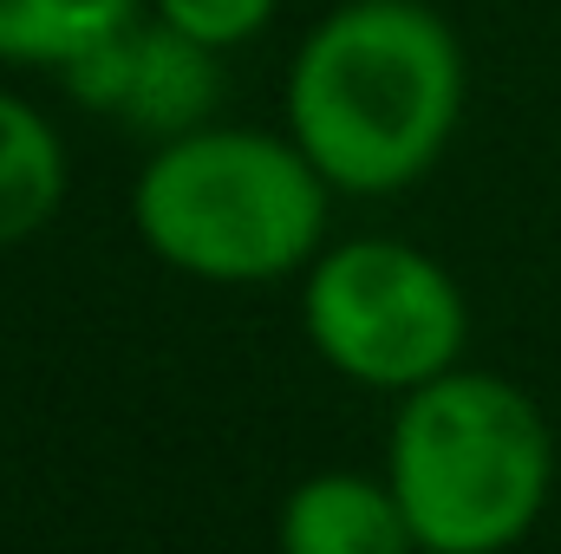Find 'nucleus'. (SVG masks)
Wrapping results in <instances>:
<instances>
[{"instance_id": "1", "label": "nucleus", "mask_w": 561, "mask_h": 554, "mask_svg": "<svg viewBox=\"0 0 561 554\" xmlns=\"http://www.w3.org/2000/svg\"><path fill=\"white\" fill-rule=\"evenodd\" d=\"M463 46L424 0H346L287 66V131L340 196H399L457 138Z\"/></svg>"}, {"instance_id": "2", "label": "nucleus", "mask_w": 561, "mask_h": 554, "mask_svg": "<svg viewBox=\"0 0 561 554\" xmlns=\"http://www.w3.org/2000/svg\"><path fill=\"white\" fill-rule=\"evenodd\" d=\"M333 183L320 163L255 125H196L163 138L131 183V229L176 275L262 287L307 268L327 242Z\"/></svg>"}, {"instance_id": "3", "label": "nucleus", "mask_w": 561, "mask_h": 554, "mask_svg": "<svg viewBox=\"0 0 561 554\" xmlns=\"http://www.w3.org/2000/svg\"><path fill=\"white\" fill-rule=\"evenodd\" d=\"M386 483L431 554L516 549L556 489V430L542 405L496 372H437L399 392Z\"/></svg>"}, {"instance_id": "4", "label": "nucleus", "mask_w": 561, "mask_h": 554, "mask_svg": "<svg viewBox=\"0 0 561 554\" xmlns=\"http://www.w3.org/2000/svg\"><path fill=\"white\" fill-rule=\"evenodd\" d=\"M300 326L340 379L412 392L457 366L470 339V307L437 255L392 235H353L307 262Z\"/></svg>"}, {"instance_id": "5", "label": "nucleus", "mask_w": 561, "mask_h": 554, "mask_svg": "<svg viewBox=\"0 0 561 554\" xmlns=\"http://www.w3.org/2000/svg\"><path fill=\"white\" fill-rule=\"evenodd\" d=\"M66 92L85 112L163 143V138H183V131L209 125L222 72H216V46L176 33L170 20L150 13V20H131L125 33H112L105 46H92L85 59H72L66 66Z\"/></svg>"}, {"instance_id": "6", "label": "nucleus", "mask_w": 561, "mask_h": 554, "mask_svg": "<svg viewBox=\"0 0 561 554\" xmlns=\"http://www.w3.org/2000/svg\"><path fill=\"white\" fill-rule=\"evenodd\" d=\"M280 549L294 554H405L412 522L399 509V489L359 470H320L287 489L280 503Z\"/></svg>"}, {"instance_id": "7", "label": "nucleus", "mask_w": 561, "mask_h": 554, "mask_svg": "<svg viewBox=\"0 0 561 554\" xmlns=\"http://www.w3.org/2000/svg\"><path fill=\"white\" fill-rule=\"evenodd\" d=\"M66 143L39 105L0 92V255L33 242L66 203Z\"/></svg>"}, {"instance_id": "8", "label": "nucleus", "mask_w": 561, "mask_h": 554, "mask_svg": "<svg viewBox=\"0 0 561 554\" xmlns=\"http://www.w3.org/2000/svg\"><path fill=\"white\" fill-rule=\"evenodd\" d=\"M144 0H0V66L66 72L138 20Z\"/></svg>"}, {"instance_id": "9", "label": "nucleus", "mask_w": 561, "mask_h": 554, "mask_svg": "<svg viewBox=\"0 0 561 554\" xmlns=\"http://www.w3.org/2000/svg\"><path fill=\"white\" fill-rule=\"evenodd\" d=\"M275 7L280 0H150L157 20H170L176 33H190V39H203L216 53H236V46L262 39Z\"/></svg>"}]
</instances>
